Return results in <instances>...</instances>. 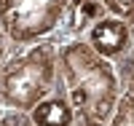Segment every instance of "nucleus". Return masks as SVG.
Returning a JSON list of instances; mask_svg holds the SVG:
<instances>
[{
	"instance_id": "nucleus-1",
	"label": "nucleus",
	"mask_w": 134,
	"mask_h": 126,
	"mask_svg": "<svg viewBox=\"0 0 134 126\" xmlns=\"http://www.w3.org/2000/svg\"><path fill=\"white\" fill-rule=\"evenodd\" d=\"M59 91L75 113V126H107L124 83L115 64L86 40H67L59 46Z\"/></svg>"
},
{
	"instance_id": "nucleus-2",
	"label": "nucleus",
	"mask_w": 134,
	"mask_h": 126,
	"mask_svg": "<svg viewBox=\"0 0 134 126\" xmlns=\"http://www.w3.org/2000/svg\"><path fill=\"white\" fill-rule=\"evenodd\" d=\"M59 86V43L43 38L24 48H11L0 64V107L32 113Z\"/></svg>"
},
{
	"instance_id": "nucleus-3",
	"label": "nucleus",
	"mask_w": 134,
	"mask_h": 126,
	"mask_svg": "<svg viewBox=\"0 0 134 126\" xmlns=\"http://www.w3.org/2000/svg\"><path fill=\"white\" fill-rule=\"evenodd\" d=\"M70 0H0V30L11 48H24L59 30Z\"/></svg>"
},
{
	"instance_id": "nucleus-4",
	"label": "nucleus",
	"mask_w": 134,
	"mask_h": 126,
	"mask_svg": "<svg viewBox=\"0 0 134 126\" xmlns=\"http://www.w3.org/2000/svg\"><path fill=\"white\" fill-rule=\"evenodd\" d=\"M83 40L91 46L99 56H105L107 62L118 64V62L131 51V46H134V32H131V27L126 24L124 19H115V16L107 14L105 19H99L97 24L88 30V35H86Z\"/></svg>"
},
{
	"instance_id": "nucleus-5",
	"label": "nucleus",
	"mask_w": 134,
	"mask_h": 126,
	"mask_svg": "<svg viewBox=\"0 0 134 126\" xmlns=\"http://www.w3.org/2000/svg\"><path fill=\"white\" fill-rule=\"evenodd\" d=\"M105 16H107V11L99 0H70L54 38H57L59 46L67 40H83L88 35V30Z\"/></svg>"
},
{
	"instance_id": "nucleus-6",
	"label": "nucleus",
	"mask_w": 134,
	"mask_h": 126,
	"mask_svg": "<svg viewBox=\"0 0 134 126\" xmlns=\"http://www.w3.org/2000/svg\"><path fill=\"white\" fill-rule=\"evenodd\" d=\"M30 118L35 121V126H75V113L67 102V97L59 91V86L48 99H43L30 113Z\"/></svg>"
},
{
	"instance_id": "nucleus-7",
	"label": "nucleus",
	"mask_w": 134,
	"mask_h": 126,
	"mask_svg": "<svg viewBox=\"0 0 134 126\" xmlns=\"http://www.w3.org/2000/svg\"><path fill=\"white\" fill-rule=\"evenodd\" d=\"M107 126H134V81L124 86L121 99L113 110V118Z\"/></svg>"
},
{
	"instance_id": "nucleus-8",
	"label": "nucleus",
	"mask_w": 134,
	"mask_h": 126,
	"mask_svg": "<svg viewBox=\"0 0 134 126\" xmlns=\"http://www.w3.org/2000/svg\"><path fill=\"white\" fill-rule=\"evenodd\" d=\"M99 3L105 6V11L110 16L124 19L131 27V32H134V0H99Z\"/></svg>"
},
{
	"instance_id": "nucleus-9",
	"label": "nucleus",
	"mask_w": 134,
	"mask_h": 126,
	"mask_svg": "<svg viewBox=\"0 0 134 126\" xmlns=\"http://www.w3.org/2000/svg\"><path fill=\"white\" fill-rule=\"evenodd\" d=\"M0 126H35V121L30 118V113L3 110V116H0Z\"/></svg>"
},
{
	"instance_id": "nucleus-10",
	"label": "nucleus",
	"mask_w": 134,
	"mask_h": 126,
	"mask_svg": "<svg viewBox=\"0 0 134 126\" xmlns=\"http://www.w3.org/2000/svg\"><path fill=\"white\" fill-rule=\"evenodd\" d=\"M8 54H11V40L5 38V32L0 30V64L5 62V56H8Z\"/></svg>"
},
{
	"instance_id": "nucleus-11",
	"label": "nucleus",
	"mask_w": 134,
	"mask_h": 126,
	"mask_svg": "<svg viewBox=\"0 0 134 126\" xmlns=\"http://www.w3.org/2000/svg\"><path fill=\"white\" fill-rule=\"evenodd\" d=\"M0 116H3V107H0Z\"/></svg>"
}]
</instances>
